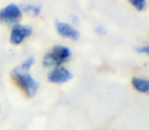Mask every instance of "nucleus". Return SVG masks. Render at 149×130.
Masks as SVG:
<instances>
[{
    "mask_svg": "<svg viewBox=\"0 0 149 130\" xmlns=\"http://www.w3.org/2000/svg\"><path fill=\"white\" fill-rule=\"evenodd\" d=\"M14 85L28 99H33L39 94L41 82L31 72H24L14 67L10 72Z\"/></svg>",
    "mask_w": 149,
    "mask_h": 130,
    "instance_id": "f257e3e1",
    "label": "nucleus"
},
{
    "mask_svg": "<svg viewBox=\"0 0 149 130\" xmlns=\"http://www.w3.org/2000/svg\"><path fill=\"white\" fill-rule=\"evenodd\" d=\"M72 57V51L65 45H55L49 49L42 58L44 68L51 69L57 66H62L68 63Z\"/></svg>",
    "mask_w": 149,
    "mask_h": 130,
    "instance_id": "f03ea898",
    "label": "nucleus"
},
{
    "mask_svg": "<svg viewBox=\"0 0 149 130\" xmlns=\"http://www.w3.org/2000/svg\"><path fill=\"white\" fill-rule=\"evenodd\" d=\"M24 12L18 4L9 3L0 9V24L14 26L22 18Z\"/></svg>",
    "mask_w": 149,
    "mask_h": 130,
    "instance_id": "7ed1b4c3",
    "label": "nucleus"
},
{
    "mask_svg": "<svg viewBox=\"0 0 149 130\" xmlns=\"http://www.w3.org/2000/svg\"><path fill=\"white\" fill-rule=\"evenodd\" d=\"M46 77H47L48 82L60 85L70 81L73 78V73L68 67L62 65V66H57L49 69Z\"/></svg>",
    "mask_w": 149,
    "mask_h": 130,
    "instance_id": "20e7f679",
    "label": "nucleus"
},
{
    "mask_svg": "<svg viewBox=\"0 0 149 130\" xmlns=\"http://www.w3.org/2000/svg\"><path fill=\"white\" fill-rule=\"evenodd\" d=\"M33 29L31 26L18 22V24L11 27V31H10L9 35L10 44H12L13 46L22 45L26 39H29L33 35Z\"/></svg>",
    "mask_w": 149,
    "mask_h": 130,
    "instance_id": "39448f33",
    "label": "nucleus"
},
{
    "mask_svg": "<svg viewBox=\"0 0 149 130\" xmlns=\"http://www.w3.org/2000/svg\"><path fill=\"white\" fill-rule=\"evenodd\" d=\"M55 28L58 35L64 39L77 41L80 38V33L78 32V30H76L72 24H68V22H62V20H56Z\"/></svg>",
    "mask_w": 149,
    "mask_h": 130,
    "instance_id": "423d86ee",
    "label": "nucleus"
},
{
    "mask_svg": "<svg viewBox=\"0 0 149 130\" xmlns=\"http://www.w3.org/2000/svg\"><path fill=\"white\" fill-rule=\"evenodd\" d=\"M133 89L136 92L144 95H149V78L141 76H134L131 79Z\"/></svg>",
    "mask_w": 149,
    "mask_h": 130,
    "instance_id": "0eeeda50",
    "label": "nucleus"
},
{
    "mask_svg": "<svg viewBox=\"0 0 149 130\" xmlns=\"http://www.w3.org/2000/svg\"><path fill=\"white\" fill-rule=\"evenodd\" d=\"M24 13L28 14L31 17H37L41 14L42 12V6L33 3H26L20 6Z\"/></svg>",
    "mask_w": 149,
    "mask_h": 130,
    "instance_id": "6e6552de",
    "label": "nucleus"
},
{
    "mask_svg": "<svg viewBox=\"0 0 149 130\" xmlns=\"http://www.w3.org/2000/svg\"><path fill=\"white\" fill-rule=\"evenodd\" d=\"M35 64H36V57L35 56H29V57L26 58L19 65H17V66H15V67L20 71L30 72L31 69L33 68Z\"/></svg>",
    "mask_w": 149,
    "mask_h": 130,
    "instance_id": "1a4fd4ad",
    "label": "nucleus"
},
{
    "mask_svg": "<svg viewBox=\"0 0 149 130\" xmlns=\"http://www.w3.org/2000/svg\"><path fill=\"white\" fill-rule=\"evenodd\" d=\"M129 2L138 11H142L146 7V0H129Z\"/></svg>",
    "mask_w": 149,
    "mask_h": 130,
    "instance_id": "9d476101",
    "label": "nucleus"
},
{
    "mask_svg": "<svg viewBox=\"0 0 149 130\" xmlns=\"http://www.w3.org/2000/svg\"><path fill=\"white\" fill-rule=\"evenodd\" d=\"M136 51L139 52V53L145 54V55L149 56V45L147 46H141V47L136 48Z\"/></svg>",
    "mask_w": 149,
    "mask_h": 130,
    "instance_id": "9b49d317",
    "label": "nucleus"
},
{
    "mask_svg": "<svg viewBox=\"0 0 149 130\" xmlns=\"http://www.w3.org/2000/svg\"><path fill=\"white\" fill-rule=\"evenodd\" d=\"M95 32L98 34V35H104V33H106V30H104V28H102V26H98L97 28L95 29Z\"/></svg>",
    "mask_w": 149,
    "mask_h": 130,
    "instance_id": "f8f14e48",
    "label": "nucleus"
},
{
    "mask_svg": "<svg viewBox=\"0 0 149 130\" xmlns=\"http://www.w3.org/2000/svg\"><path fill=\"white\" fill-rule=\"evenodd\" d=\"M71 18H72V22H74V24H77V22H79L78 17H77L76 15H72V16H71Z\"/></svg>",
    "mask_w": 149,
    "mask_h": 130,
    "instance_id": "ddd939ff",
    "label": "nucleus"
},
{
    "mask_svg": "<svg viewBox=\"0 0 149 130\" xmlns=\"http://www.w3.org/2000/svg\"><path fill=\"white\" fill-rule=\"evenodd\" d=\"M1 111H2V107H1V104H0V114H1Z\"/></svg>",
    "mask_w": 149,
    "mask_h": 130,
    "instance_id": "4468645a",
    "label": "nucleus"
}]
</instances>
